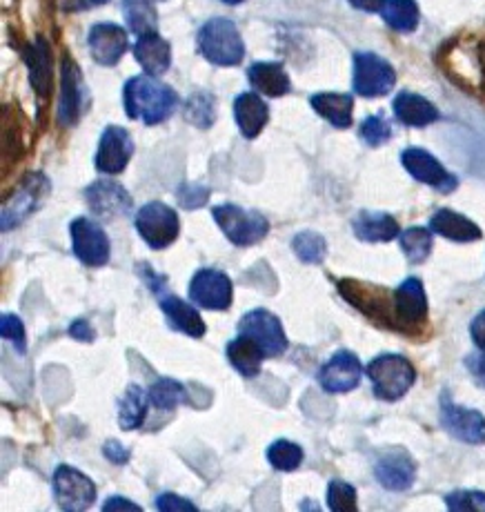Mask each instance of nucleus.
Wrapping results in <instances>:
<instances>
[{
	"mask_svg": "<svg viewBox=\"0 0 485 512\" xmlns=\"http://www.w3.org/2000/svg\"><path fill=\"white\" fill-rule=\"evenodd\" d=\"M0 334H3L5 341H12L18 354L27 352V334L21 317H16V314H3L0 317Z\"/></svg>",
	"mask_w": 485,
	"mask_h": 512,
	"instance_id": "obj_43",
	"label": "nucleus"
},
{
	"mask_svg": "<svg viewBox=\"0 0 485 512\" xmlns=\"http://www.w3.org/2000/svg\"><path fill=\"white\" fill-rule=\"evenodd\" d=\"M336 290L354 310H359L376 326L399 332L397 314H394V294L359 279H336Z\"/></svg>",
	"mask_w": 485,
	"mask_h": 512,
	"instance_id": "obj_2",
	"label": "nucleus"
},
{
	"mask_svg": "<svg viewBox=\"0 0 485 512\" xmlns=\"http://www.w3.org/2000/svg\"><path fill=\"white\" fill-rule=\"evenodd\" d=\"M103 455H105V459L110 461V464H114V466H125L127 461H130V450H127V448L123 446V443L116 441V439L105 441Z\"/></svg>",
	"mask_w": 485,
	"mask_h": 512,
	"instance_id": "obj_47",
	"label": "nucleus"
},
{
	"mask_svg": "<svg viewBox=\"0 0 485 512\" xmlns=\"http://www.w3.org/2000/svg\"><path fill=\"white\" fill-rule=\"evenodd\" d=\"M210 187H205L201 183H183L176 190V199L178 205L185 210H199L210 199Z\"/></svg>",
	"mask_w": 485,
	"mask_h": 512,
	"instance_id": "obj_44",
	"label": "nucleus"
},
{
	"mask_svg": "<svg viewBox=\"0 0 485 512\" xmlns=\"http://www.w3.org/2000/svg\"><path fill=\"white\" fill-rule=\"evenodd\" d=\"M401 163L412 179L430 185L443 194H450L459 187L457 176L445 170L430 152L421 150V147H408V150L401 154Z\"/></svg>",
	"mask_w": 485,
	"mask_h": 512,
	"instance_id": "obj_17",
	"label": "nucleus"
},
{
	"mask_svg": "<svg viewBox=\"0 0 485 512\" xmlns=\"http://www.w3.org/2000/svg\"><path fill=\"white\" fill-rule=\"evenodd\" d=\"M87 208L92 210L98 219L114 221L132 212V194L123 185L114 181H96L83 190Z\"/></svg>",
	"mask_w": 485,
	"mask_h": 512,
	"instance_id": "obj_16",
	"label": "nucleus"
},
{
	"mask_svg": "<svg viewBox=\"0 0 485 512\" xmlns=\"http://www.w3.org/2000/svg\"><path fill=\"white\" fill-rule=\"evenodd\" d=\"M125 112L132 121H143L145 125H161L176 110L178 94L170 85L156 81V76H134L125 83L123 90Z\"/></svg>",
	"mask_w": 485,
	"mask_h": 512,
	"instance_id": "obj_1",
	"label": "nucleus"
},
{
	"mask_svg": "<svg viewBox=\"0 0 485 512\" xmlns=\"http://www.w3.org/2000/svg\"><path fill=\"white\" fill-rule=\"evenodd\" d=\"M185 118L199 130H210L216 121V98L210 92H196L185 105Z\"/></svg>",
	"mask_w": 485,
	"mask_h": 512,
	"instance_id": "obj_37",
	"label": "nucleus"
},
{
	"mask_svg": "<svg viewBox=\"0 0 485 512\" xmlns=\"http://www.w3.org/2000/svg\"><path fill=\"white\" fill-rule=\"evenodd\" d=\"M49 196V179L41 172L27 174L3 203V232L25 223Z\"/></svg>",
	"mask_w": 485,
	"mask_h": 512,
	"instance_id": "obj_7",
	"label": "nucleus"
},
{
	"mask_svg": "<svg viewBox=\"0 0 485 512\" xmlns=\"http://www.w3.org/2000/svg\"><path fill=\"white\" fill-rule=\"evenodd\" d=\"M394 314H397L399 332L419 334L428 323V299L419 279H405L394 290Z\"/></svg>",
	"mask_w": 485,
	"mask_h": 512,
	"instance_id": "obj_13",
	"label": "nucleus"
},
{
	"mask_svg": "<svg viewBox=\"0 0 485 512\" xmlns=\"http://www.w3.org/2000/svg\"><path fill=\"white\" fill-rule=\"evenodd\" d=\"M114 510H132V512L136 510V512H141L143 508L132 504V501L125 499V497H110L103 504V512H114Z\"/></svg>",
	"mask_w": 485,
	"mask_h": 512,
	"instance_id": "obj_51",
	"label": "nucleus"
},
{
	"mask_svg": "<svg viewBox=\"0 0 485 512\" xmlns=\"http://www.w3.org/2000/svg\"><path fill=\"white\" fill-rule=\"evenodd\" d=\"M234 118L239 125L241 134L245 139H256L263 130L267 121H270V107L263 101L259 94L245 92L239 94L234 101Z\"/></svg>",
	"mask_w": 485,
	"mask_h": 512,
	"instance_id": "obj_23",
	"label": "nucleus"
},
{
	"mask_svg": "<svg viewBox=\"0 0 485 512\" xmlns=\"http://www.w3.org/2000/svg\"><path fill=\"white\" fill-rule=\"evenodd\" d=\"M385 0H350V5L361 12H381Z\"/></svg>",
	"mask_w": 485,
	"mask_h": 512,
	"instance_id": "obj_53",
	"label": "nucleus"
},
{
	"mask_svg": "<svg viewBox=\"0 0 485 512\" xmlns=\"http://www.w3.org/2000/svg\"><path fill=\"white\" fill-rule=\"evenodd\" d=\"M401 241V250L412 265H419L423 261H428V256L432 252V234L425 228H408L405 232L399 234Z\"/></svg>",
	"mask_w": 485,
	"mask_h": 512,
	"instance_id": "obj_36",
	"label": "nucleus"
},
{
	"mask_svg": "<svg viewBox=\"0 0 485 512\" xmlns=\"http://www.w3.org/2000/svg\"><path fill=\"white\" fill-rule=\"evenodd\" d=\"M134 228L152 250H165L181 234V221L176 210L167 203L150 201L136 212Z\"/></svg>",
	"mask_w": 485,
	"mask_h": 512,
	"instance_id": "obj_6",
	"label": "nucleus"
},
{
	"mask_svg": "<svg viewBox=\"0 0 485 512\" xmlns=\"http://www.w3.org/2000/svg\"><path fill=\"white\" fill-rule=\"evenodd\" d=\"M156 508L161 512H199L190 499H183L178 495H172V492H165L156 499Z\"/></svg>",
	"mask_w": 485,
	"mask_h": 512,
	"instance_id": "obj_45",
	"label": "nucleus"
},
{
	"mask_svg": "<svg viewBox=\"0 0 485 512\" xmlns=\"http://www.w3.org/2000/svg\"><path fill=\"white\" fill-rule=\"evenodd\" d=\"M465 368L470 370L474 381H477L481 388H485V350L479 348L477 354H470V357L465 359Z\"/></svg>",
	"mask_w": 485,
	"mask_h": 512,
	"instance_id": "obj_48",
	"label": "nucleus"
},
{
	"mask_svg": "<svg viewBox=\"0 0 485 512\" xmlns=\"http://www.w3.org/2000/svg\"><path fill=\"white\" fill-rule=\"evenodd\" d=\"M227 359H230L232 368L241 374L245 379H256L261 374L263 368V359L265 354L261 352V348L256 346L254 341L245 339V337H236L234 341L227 343L225 348Z\"/></svg>",
	"mask_w": 485,
	"mask_h": 512,
	"instance_id": "obj_31",
	"label": "nucleus"
},
{
	"mask_svg": "<svg viewBox=\"0 0 485 512\" xmlns=\"http://www.w3.org/2000/svg\"><path fill=\"white\" fill-rule=\"evenodd\" d=\"M352 230L356 239L368 243H388L401 234L397 219L381 212H359L352 221Z\"/></svg>",
	"mask_w": 485,
	"mask_h": 512,
	"instance_id": "obj_26",
	"label": "nucleus"
},
{
	"mask_svg": "<svg viewBox=\"0 0 485 512\" xmlns=\"http://www.w3.org/2000/svg\"><path fill=\"white\" fill-rule=\"evenodd\" d=\"M267 461L274 470L281 472H292L303 464V448L299 443H292L287 439L274 441L270 448H267Z\"/></svg>",
	"mask_w": 485,
	"mask_h": 512,
	"instance_id": "obj_38",
	"label": "nucleus"
},
{
	"mask_svg": "<svg viewBox=\"0 0 485 512\" xmlns=\"http://www.w3.org/2000/svg\"><path fill=\"white\" fill-rule=\"evenodd\" d=\"M374 477L385 490L403 492L412 488L414 479H417V464L401 448L388 450L374 464Z\"/></svg>",
	"mask_w": 485,
	"mask_h": 512,
	"instance_id": "obj_20",
	"label": "nucleus"
},
{
	"mask_svg": "<svg viewBox=\"0 0 485 512\" xmlns=\"http://www.w3.org/2000/svg\"><path fill=\"white\" fill-rule=\"evenodd\" d=\"M123 16L127 27L132 29L136 36L156 32V3L154 0H123Z\"/></svg>",
	"mask_w": 485,
	"mask_h": 512,
	"instance_id": "obj_34",
	"label": "nucleus"
},
{
	"mask_svg": "<svg viewBox=\"0 0 485 512\" xmlns=\"http://www.w3.org/2000/svg\"><path fill=\"white\" fill-rule=\"evenodd\" d=\"M363 377V366L359 357L350 350H339L323 363L319 370V386L328 392V395H343L359 388Z\"/></svg>",
	"mask_w": 485,
	"mask_h": 512,
	"instance_id": "obj_14",
	"label": "nucleus"
},
{
	"mask_svg": "<svg viewBox=\"0 0 485 512\" xmlns=\"http://www.w3.org/2000/svg\"><path fill=\"white\" fill-rule=\"evenodd\" d=\"M147 395H150L152 406L161 412H174L181 403L187 401V390L183 383H178L176 379L170 377L156 379L150 390H147Z\"/></svg>",
	"mask_w": 485,
	"mask_h": 512,
	"instance_id": "obj_35",
	"label": "nucleus"
},
{
	"mask_svg": "<svg viewBox=\"0 0 485 512\" xmlns=\"http://www.w3.org/2000/svg\"><path fill=\"white\" fill-rule=\"evenodd\" d=\"M69 337L81 341V343H94L96 341V330L89 326V321L76 319L72 326H69Z\"/></svg>",
	"mask_w": 485,
	"mask_h": 512,
	"instance_id": "obj_49",
	"label": "nucleus"
},
{
	"mask_svg": "<svg viewBox=\"0 0 485 512\" xmlns=\"http://www.w3.org/2000/svg\"><path fill=\"white\" fill-rule=\"evenodd\" d=\"M430 228L432 232L443 236V239L457 241V243H472V241H479L483 236L479 225H474L470 219H465L463 214H457L452 210L434 212L430 219Z\"/></svg>",
	"mask_w": 485,
	"mask_h": 512,
	"instance_id": "obj_27",
	"label": "nucleus"
},
{
	"mask_svg": "<svg viewBox=\"0 0 485 512\" xmlns=\"http://www.w3.org/2000/svg\"><path fill=\"white\" fill-rule=\"evenodd\" d=\"M477 67H479V92L485 94V45L477 47Z\"/></svg>",
	"mask_w": 485,
	"mask_h": 512,
	"instance_id": "obj_54",
	"label": "nucleus"
},
{
	"mask_svg": "<svg viewBox=\"0 0 485 512\" xmlns=\"http://www.w3.org/2000/svg\"><path fill=\"white\" fill-rule=\"evenodd\" d=\"M239 334L254 341L265 354V359L281 357V354H285L287 348H290V341H287L281 319L265 308L247 312L239 321Z\"/></svg>",
	"mask_w": 485,
	"mask_h": 512,
	"instance_id": "obj_8",
	"label": "nucleus"
},
{
	"mask_svg": "<svg viewBox=\"0 0 485 512\" xmlns=\"http://www.w3.org/2000/svg\"><path fill=\"white\" fill-rule=\"evenodd\" d=\"M328 508L332 512H356V490L348 481L332 479L328 484Z\"/></svg>",
	"mask_w": 485,
	"mask_h": 512,
	"instance_id": "obj_40",
	"label": "nucleus"
},
{
	"mask_svg": "<svg viewBox=\"0 0 485 512\" xmlns=\"http://www.w3.org/2000/svg\"><path fill=\"white\" fill-rule=\"evenodd\" d=\"M83 114V74L69 54L61 65V103H58V123L74 127Z\"/></svg>",
	"mask_w": 485,
	"mask_h": 512,
	"instance_id": "obj_19",
	"label": "nucleus"
},
{
	"mask_svg": "<svg viewBox=\"0 0 485 512\" xmlns=\"http://www.w3.org/2000/svg\"><path fill=\"white\" fill-rule=\"evenodd\" d=\"M158 305H161L170 328L183 332L192 339L205 337L207 332L205 321L199 314V310L192 308L190 303L183 301L181 297H176V294H161V297H158Z\"/></svg>",
	"mask_w": 485,
	"mask_h": 512,
	"instance_id": "obj_22",
	"label": "nucleus"
},
{
	"mask_svg": "<svg viewBox=\"0 0 485 512\" xmlns=\"http://www.w3.org/2000/svg\"><path fill=\"white\" fill-rule=\"evenodd\" d=\"M52 486L56 504L65 512H83L96 501L94 481L72 466H58Z\"/></svg>",
	"mask_w": 485,
	"mask_h": 512,
	"instance_id": "obj_11",
	"label": "nucleus"
},
{
	"mask_svg": "<svg viewBox=\"0 0 485 512\" xmlns=\"http://www.w3.org/2000/svg\"><path fill=\"white\" fill-rule=\"evenodd\" d=\"M212 216L221 232L227 236V241L236 248H250V245L263 241L270 232V223L261 212L243 210L234 203L216 205V208H212Z\"/></svg>",
	"mask_w": 485,
	"mask_h": 512,
	"instance_id": "obj_5",
	"label": "nucleus"
},
{
	"mask_svg": "<svg viewBox=\"0 0 485 512\" xmlns=\"http://www.w3.org/2000/svg\"><path fill=\"white\" fill-rule=\"evenodd\" d=\"M136 272H138V277H141L147 283V288L152 290V294L161 297L165 285H167V279L161 277V274H158L156 270H152L150 263H136Z\"/></svg>",
	"mask_w": 485,
	"mask_h": 512,
	"instance_id": "obj_46",
	"label": "nucleus"
},
{
	"mask_svg": "<svg viewBox=\"0 0 485 512\" xmlns=\"http://www.w3.org/2000/svg\"><path fill=\"white\" fill-rule=\"evenodd\" d=\"M199 52L212 65L234 67L243 61L245 45L230 18H212L199 32Z\"/></svg>",
	"mask_w": 485,
	"mask_h": 512,
	"instance_id": "obj_4",
	"label": "nucleus"
},
{
	"mask_svg": "<svg viewBox=\"0 0 485 512\" xmlns=\"http://www.w3.org/2000/svg\"><path fill=\"white\" fill-rule=\"evenodd\" d=\"M470 337L477 343V348L485 350V310H481L470 323Z\"/></svg>",
	"mask_w": 485,
	"mask_h": 512,
	"instance_id": "obj_50",
	"label": "nucleus"
},
{
	"mask_svg": "<svg viewBox=\"0 0 485 512\" xmlns=\"http://www.w3.org/2000/svg\"><path fill=\"white\" fill-rule=\"evenodd\" d=\"M87 45H89V52H92V58L98 65L112 67L121 61L125 54L127 32L114 23L94 25L92 32H89Z\"/></svg>",
	"mask_w": 485,
	"mask_h": 512,
	"instance_id": "obj_21",
	"label": "nucleus"
},
{
	"mask_svg": "<svg viewBox=\"0 0 485 512\" xmlns=\"http://www.w3.org/2000/svg\"><path fill=\"white\" fill-rule=\"evenodd\" d=\"M150 403V395H147L141 386H136V383L127 386L121 403H118V426L125 432L141 428L145 423L147 406H150Z\"/></svg>",
	"mask_w": 485,
	"mask_h": 512,
	"instance_id": "obj_32",
	"label": "nucleus"
},
{
	"mask_svg": "<svg viewBox=\"0 0 485 512\" xmlns=\"http://www.w3.org/2000/svg\"><path fill=\"white\" fill-rule=\"evenodd\" d=\"M445 506L452 512H485V492L457 490L445 497Z\"/></svg>",
	"mask_w": 485,
	"mask_h": 512,
	"instance_id": "obj_41",
	"label": "nucleus"
},
{
	"mask_svg": "<svg viewBox=\"0 0 485 512\" xmlns=\"http://www.w3.org/2000/svg\"><path fill=\"white\" fill-rule=\"evenodd\" d=\"M247 78H250L256 92L270 98H281L285 94H290L292 90L290 76H287L283 65L279 63H254L250 70H247Z\"/></svg>",
	"mask_w": 485,
	"mask_h": 512,
	"instance_id": "obj_30",
	"label": "nucleus"
},
{
	"mask_svg": "<svg viewBox=\"0 0 485 512\" xmlns=\"http://www.w3.org/2000/svg\"><path fill=\"white\" fill-rule=\"evenodd\" d=\"M25 63L34 92L45 101L52 94V52L45 38H36V43L27 47Z\"/></svg>",
	"mask_w": 485,
	"mask_h": 512,
	"instance_id": "obj_25",
	"label": "nucleus"
},
{
	"mask_svg": "<svg viewBox=\"0 0 485 512\" xmlns=\"http://www.w3.org/2000/svg\"><path fill=\"white\" fill-rule=\"evenodd\" d=\"M365 374L372 381L374 397L381 401H399L417 381V370L401 354H381L368 363Z\"/></svg>",
	"mask_w": 485,
	"mask_h": 512,
	"instance_id": "obj_3",
	"label": "nucleus"
},
{
	"mask_svg": "<svg viewBox=\"0 0 485 512\" xmlns=\"http://www.w3.org/2000/svg\"><path fill=\"white\" fill-rule=\"evenodd\" d=\"M190 299L203 310L223 312L230 310L234 301V285L225 272L203 268L190 281Z\"/></svg>",
	"mask_w": 485,
	"mask_h": 512,
	"instance_id": "obj_12",
	"label": "nucleus"
},
{
	"mask_svg": "<svg viewBox=\"0 0 485 512\" xmlns=\"http://www.w3.org/2000/svg\"><path fill=\"white\" fill-rule=\"evenodd\" d=\"M381 16L394 32L410 34L419 25V5L414 0H385Z\"/></svg>",
	"mask_w": 485,
	"mask_h": 512,
	"instance_id": "obj_33",
	"label": "nucleus"
},
{
	"mask_svg": "<svg viewBox=\"0 0 485 512\" xmlns=\"http://www.w3.org/2000/svg\"><path fill=\"white\" fill-rule=\"evenodd\" d=\"M69 234H72V250L76 259L87 268H103L110 263L112 256V243L105 230L92 219H74L69 225Z\"/></svg>",
	"mask_w": 485,
	"mask_h": 512,
	"instance_id": "obj_9",
	"label": "nucleus"
},
{
	"mask_svg": "<svg viewBox=\"0 0 485 512\" xmlns=\"http://www.w3.org/2000/svg\"><path fill=\"white\" fill-rule=\"evenodd\" d=\"M312 110L323 116L325 121L332 123L339 130H348L352 125V110L354 98L350 94H336V92H321L310 98Z\"/></svg>",
	"mask_w": 485,
	"mask_h": 512,
	"instance_id": "obj_29",
	"label": "nucleus"
},
{
	"mask_svg": "<svg viewBox=\"0 0 485 512\" xmlns=\"http://www.w3.org/2000/svg\"><path fill=\"white\" fill-rule=\"evenodd\" d=\"M223 3H227V5H239V3H243V0H223Z\"/></svg>",
	"mask_w": 485,
	"mask_h": 512,
	"instance_id": "obj_55",
	"label": "nucleus"
},
{
	"mask_svg": "<svg viewBox=\"0 0 485 512\" xmlns=\"http://www.w3.org/2000/svg\"><path fill=\"white\" fill-rule=\"evenodd\" d=\"M134 58L138 65L143 67L145 74L163 76L172 65V47L156 32L143 34L138 36V41L134 45Z\"/></svg>",
	"mask_w": 485,
	"mask_h": 512,
	"instance_id": "obj_24",
	"label": "nucleus"
},
{
	"mask_svg": "<svg viewBox=\"0 0 485 512\" xmlns=\"http://www.w3.org/2000/svg\"><path fill=\"white\" fill-rule=\"evenodd\" d=\"M441 426L450 432L454 439L463 443H477L485 441V417L479 410H470L452 403L448 395L441 397Z\"/></svg>",
	"mask_w": 485,
	"mask_h": 512,
	"instance_id": "obj_18",
	"label": "nucleus"
},
{
	"mask_svg": "<svg viewBox=\"0 0 485 512\" xmlns=\"http://www.w3.org/2000/svg\"><path fill=\"white\" fill-rule=\"evenodd\" d=\"M105 3H110V0H63V9L65 12H83V9H92Z\"/></svg>",
	"mask_w": 485,
	"mask_h": 512,
	"instance_id": "obj_52",
	"label": "nucleus"
},
{
	"mask_svg": "<svg viewBox=\"0 0 485 512\" xmlns=\"http://www.w3.org/2000/svg\"><path fill=\"white\" fill-rule=\"evenodd\" d=\"M292 250L303 263L319 265L328 256V243L316 232H299L292 239Z\"/></svg>",
	"mask_w": 485,
	"mask_h": 512,
	"instance_id": "obj_39",
	"label": "nucleus"
},
{
	"mask_svg": "<svg viewBox=\"0 0 485 512\" xmlns=\"http://www.w3.org/2000/svg\"><path fill=\"white\" fill-rule=\"evenodd\" d=\"M354 92L365 98L385 96L392 92L394 83H397V72L394 67L385 61V58L376 56L372 52H359L354 54Z\"/></svg>",
	"mask_w": 485,
	"mask_h": 512,
	"instance_id": "obj_10",
	"label": "nucleus"
},
{
	"mask_svg": "<svg viewBox=\"0 0 485 512\" xmlns=\"http://www.w3.org/2000/svg\"><path fill=\"white\" fill-rule=\"evenodd\" d=\"M361 139L370 147H381L392 139V127L383 116H368L361 123Z\"/></svg>",
	"mask_w": 485,
	"mask_h": 512,
	"instance_id": "obj_42",
	"label": "nucleus"
},
{
	"mask_svg": "<svg viewBox=\"0 0 485 512\" xmlns=\"http://www.w3.org/2000/svg\"><path fill=\"white\" fill-rule=\"evenodd\" d=\"M394 116L399 118L403 125L408 127H425L439 121V110L434 107L428 98L412 92H401L394 98Z\"/></svg>",
	"mask_w": 485,
	"mask_h": 512,
	"instance_id": "obj_28",
	"label": "nucleus"
},
{
	"mask_svg": "<svg viewBox=\"0 0 485 512\" xmlns=\"http://www.w3.org/2000/svg\"><path fill=\"white\" fill-rule=\"evenodd\" d=\"M134 147L136 145L132 141V136L125 127L107 125L101 136V143H98V152L94 159L96 170L110 176L125 172V167L130 165L134 156Z\"/></svg>",
	"mask_w": 485,
	"mask_h": 512,
	"instance_id": "obj_15",
	"label": "nucleus"
}]
</instances>
